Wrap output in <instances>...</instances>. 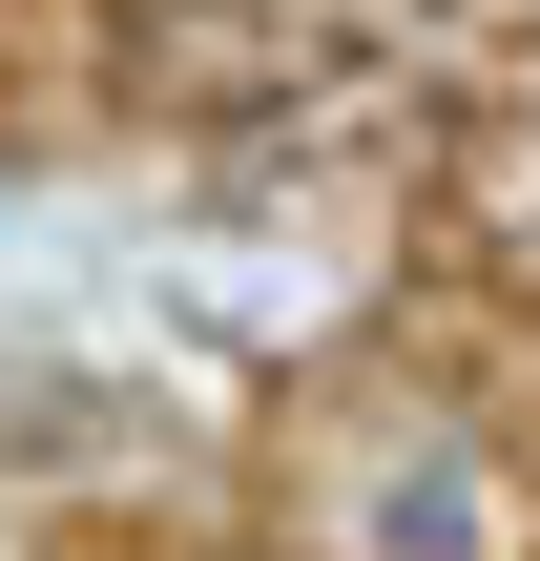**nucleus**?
I'll use <instances>...</instances> for the list:
<instances>
[{"mask_svg": "<svg viewBox=\"0 0 540 561\" xmlns=\"http://www.w3.org/2000/svg\"><path fill=\"white\" fill-rule=\"evenodd\" d=\"M104 62H125V104H166V125H250V104H312V83L354 62V21H333V0H125Z\"/></svg>", "mask_w": 540, "mask_h": 561, "instance_id": "1", "label": "nucleus"}, {"mask_svg": "<svg viewBox=\"0 0 540 561\" xmlns=\"http://www.w3.org/2000/svg\"><path fill=\"white\" fill-rule=\"evenodd\" d=\"M458 21H540V0H458Z\"/></svg>", "mask_w": 540, "mask_h": 561, "instance_id": "2", "label": "nucleus"}]
</instances>
